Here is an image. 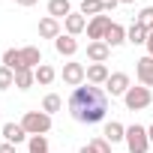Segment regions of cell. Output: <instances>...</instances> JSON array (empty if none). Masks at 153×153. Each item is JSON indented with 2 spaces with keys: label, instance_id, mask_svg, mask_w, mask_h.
<instances>
[{
  "label": "cell",
  "instance_id": "cell-1",
  "mask_svg": "<svg viewBox=\"0 0 153 153\" xmlns=\"http://www.w3.org/2000/svg\"><path fill=\"white\" fill-rule=\"evenodd\" d=\"M69 114L78 123H99L108 114V96L96 87V84H81L75 87L69 96Z\"/></svg>",
  "mask_w": 153,
  "mask_h": 153
},
{
  "label": "cell",
  "instance_id": "cell-2",
  "mask_svg": "<svg viewBox=\"0 0 153 153\" xmlns=\"http://www.w3.org/2000/svg\"><path fill=\"white\" fill-rule=\"evenodd\" d=\"M21 126H24L27 135H45L51 129V114H45V111H27L21 117Z\"/></svg>",
  "mask_w": 153,
  "mask_h": 153
},
{
  "label": "cell",
  "instance_id": "cell-3",
  "mask_svg": "<svg viewBox=\"0 0 153 153\" xmlns=\"http://www.w3.org/2000/svg\"><path fill=\"white\" fill-rule=\"evenodd\" d=\"M126 147L129 153H147L150 150V135H147V126H126Z\"/></svg>",
  "mask_w": 153,
  "mask_h": 153
},
{
  "label": "cell",
  "instance_id": "cell-4",
  "mask_svg": "<svg viewBox=\"0 0 153 153\" xmlns=\"http://www.w3.org/2000/svg\"><path fill=\"white\" fill-rule=\"evenodd\" d=\"M123 102H126V108L129 111H144L150 102H153V93H150V87H129L126 90V96H123Z\"/></svg>",
  "mask_w": 153,
  "mask_h": 153
},
{
  "label": "cell",
  "instance_id": "cell-5",
  "mask_svg": "<svg viewBox=\"0 0 153 153\" xmlns=\"http://www.w3.org/2000/svg\"><path fill=\"white\" fill-rule=\"evenodd\" d=\"M114 21H111V15H96V18H90L87 21V39L90 42H105V33H108V27H111Z\"/></svg>",
  "mask_w": 153,
  "mask_h": 153
},
{
  "label": "cell",
  "instance_id": "cell-6",
  "mask_svg": "<svg viewBox=\"0 0 153 153\" xmlns=\"http://www.w3.org/2000/svg\"><path fill=\"white\" fill-rule=\"evenodd\" d=\"M60 78H63V84H69V87H81V84L87 81V69H84L81 63H63Z\"/></svg>",
  "mask_w": 153,
  "mask_h": 153
},
{
  "label": "cell",
  "instance_id": "cell-7",
  "mask_svg": "<svg viewBox=\"0 0 153 153\" xmlns=\"http://www.w3.org/2000/svg\"><path fill=\"white\" fill-rule=\"evenodd\" d=\"M129 87L132 84H129V75L126 72H111V78L105 81V93L108 96H126Z\"/></svg>",
  "mask_w": 153,
  "mask_h": 153
},
{
  "label": "cell",
  "instance_id": "cell-8",
  "mask_svg": "<svg viewBox=\"0 0 153 153\" xmlns=\"http://www.w3.org/2000/svg\"><path fill=\"white\" fill-rule=\"evenodd\" d=\"M135 75H138V81L144 87H153V57L150 54H144V57L135 60Z\"/></svg>",
  "mask_w": 153,
  "mask_h": 153
},
{
  "label": "cell",
  "instance_id": "cell-9",
  "mask_svg": "<svg viewBox=\"0 0 153 153\" xmlns=\"http://www.w3.org/2000/svg\"><path fill=\"white\" fill-rule=\"evenodd\" d=\"M54 51H57L60 57H75V54H78V39L69 36V33H60V36L54 39Z\"/></svg>",
  "mask_w": 153,
  "mask_h": 153
},
{
  "label": "cell",
  "instance_id": "cell-10",
  "mask_svg": "<svg viewBox=\"0 0 153 153\" xmlns=\"http://www.w3.org/2000/svg\"><path fill=\"white\" fill-rule=\"evenodd\" d=\"M0 135L6 138V144H15V147H18L21 141H27V138H30V135L24 132V126H21V123H3Z\"/></svg>",
  "mask_w": 153,
  "mask_h": 153
},
{
  "label": "cell",
  "instance_id": "cell-11",
  "mask_svg": "<svg viewBox=\"0 0 153 153\" xmlns=\"http://www.w3.org/2000/svg\"><path fill=\"white\" fill-rule=\"evenodd\" d=\"M108 78H111V72H108L105 63H90V66H87V84H96V87H99V84H105Z\"/></svg>",
  "mask_w": 153,
  "mask_h": 153
},
{
  "label": "cell",
  "instance_id": "cell-12",
  "mask_svg": "<svg viewBox=\"0 0 153 153\" xmlns=\"http://www.w3.org/2000/svg\"><path fill=\"white\" fill-rule=\"evenodd\" d=\"M63 27H66V33H69V36H78L81 30H87V18H84L81 12H72V15H66V18H63Z\"/></svg>",
  "mask_w": 153,
  "mask_h": 153
},
{
  "label": "cell",
  "instance_id": "cell-13",
  "mask_svg": "<svg viewBox=\"0 0 153 153\" xmlns=\"http://www.w3.org/2000/svg\"><path fill=\"white\" fill-rule=\"evenodd\" d=\"M108 57H111V48L105 42H90L87 45V60L90 63H105Z\"/></svg>",
  "mask_w": 153,
  "mask_h": 153
},
{
  "label": "cell",
  "instance_id": "cell-14",
  "mask_svg": "<svg viewBox=\"0 0 153 153\" xmlns=\"http://www.w3.org/2000/svg\"><path fill=\"white\" fill-rule=\"evenodd\" d=\"M21 63H24V69H39V66H42V51H39L36 45L21 48Z\"/></svg>",
  "mask_w": 153,
  "mask_h": 153
},
{
  "label": "cell",
  "instance_id": "cell-15",
  "mask_svg": "<svg viewBox=\"0 0 153 153\" xmlns=\"http://www.w3.org/2000/svg\"><path fill=\"white\" fill-rule=\"evenodd\" d=\"M123 42H126V27L114 21V24L108 27V33H105V45H108V48H117V45H123Z\"/></svg>",
  "mask_w": 153,
  "mask_h": 153
},
{
  "label": "cell",
  "instance_id": "cell-16",
  "mask_svg": "<svg viewBox=\"0 0 153 153\" xmlns=\"http://www.w3.org/2000/svg\"><path fill=\"white\" fill-rule=\"evenodd\" d=\"M39 36H42V39H57V36H60V21L51 18V15L42 18V21H39Z\"/></svg>",
  "mask_w": 153,
  "mask_h": 153
},
{
  "label": "cell",
  "instance_id": "cell-17",
  "mask_svg": "<svg viewBox=\"0 0 153 153\" xmlns=\"http://www.w3.org/2000/svg\"><path fill=\"white\" fill-rule=\"evenodd\" d=\"M105 141H111V144H117V141H126V126L123 123H117V120H111V123H105V135H102Z\"/></svg>",
  "mask_w": 153,
  "mask_h": 153
},
{
  "label": "cell",
  "instance_id": "cell-18",
  "mask_svg": "<svg viewBox=\"0 0 153 153\" xmlns=\"http://www.w3.org/2000/svg\"><path fill=\"white\" fill-rule=\"evenodd\" d=\"M48 15L60 21V18L72 15V3H69V0H48Z\"/></svg>",
  "mask_w": 153,
  "mask_h": 153
},
{
  "label": "cell",
  "instance_id": "cell-19",
  "mask_svg": "<svg viewBox=\"0 0 153 153\" xmlns=\"http://www.w3.org/2000/svg\"><path fill=\"white\" fill-rule=\"evenodd\" d=\"M0 60H3L0 66H6V69H12V72L24 69V63H21V48H9V51H3V57H0Z\"/></svg>",
  "mask_w": 153,
  "mask_h": 153
},
{
  "label": "cell",
  "instance_id": "cell-20",
  "mask_svg": "<svg viewBox=\"0 0 153 153\" xmlns=\"http://www.w3.org/2000/svg\"><path fill=\"white\" fill-rule=\"evenodd\" d=\"M147 36H150V33H147L138 21H135L132 27H126V42H132V45H147Z\"/></svg>",
  "mask_w": 153,
  "mask_h": 153
},
{
  "label": "cell",
  "instance_id": "cell-21",
  "mask_svg": "<svg viewBox=\"0 0 153 153\" xmlns=\"http://www.w3.org/2000/svg\"><path fill=\"white\" fill-rule=\"evenodd\" d=\"M33 84H36L33 69H18V72H15V87H18V90H30Z\"/></svg>",
  "mask_w": 153,
  "mask_h": 153
},
{
  "label": "cell",
  "instance_id": "cell-22",
  "mask_svg": "<svg viewBox=\"0 0 153 153\" xmlns=\"http://www.w3.org/2000/svg\"><path fill=\"white\" fill-rule=\"evenodd\" d=\"M78 153H111V141H105V138H93V141L84 144Z\"/></svg>",
  "mask_w": 153,
  "mask_h": 153
},
{
  "label": "cell",
  "instance_id": "cell-23",
  "mask_svg": "<svg viewBox=\"0 0 153 153\" xmlns=\"http://www.w3.org/2000/svg\"><path fill=\"white\" fill-rule=\"evenodd\" d=\"M33 75H36V84H42V87H45V84H51V81L57 78V72H54L48 63H42L39 69H33Z\"/></svg>",
  "mask_w": 153,
  "mask_h": 153
},
{
  "label": "cell",
  "instance_id": "cell-24",
  "mask_svg": "<svg viewBox=\"0 0 153 153\" xmlns=\"http://www.w3.org/2000/svg\"><path fill=\"white\" fill-rule=\"evenodd\" d=\"M60 108H63V99H60L57 93H48V96L42 99V111H45V114H54V111H60Z\"/></svg>",
  "mask_w": 153,
  "mask_h": 153
},
{
  "label": "cell",
  "instance_id": "cell-25",
  "mask_svg": "<svg viewBox=\"0 0 153 153\" xmlns=\"http://www.w3.org/2000/svg\"><path fill=\"white\" fill-rule=\"evenodd\" d=\"M27 147H30V153H48V138L45 135H30Z\"/></svg>",
  "mask_w": 153,
  "mask_h": 153
},
{
  "label": "cell",
  "instance_id": "cell-26",
  "mask_svg": "<svg viewBox=\"0 0 153 153\" xmlns=\"http://www.w3.org/2000/svg\"><path fill=\"white\" fill-rule=\"evenodd\" d=\"M135 21H138V24L150 33V30H153V6H144V9L138 12V18H135Z\"/></svg>",
  "mask_w": 153,
  "mask_h": 153
},
{
  "label": "cell",
  "instance_id": "cell-27",
  "mask_svg": "<svg viewBox=\"0 0 153 153\" xmlns=\"http://www.w3.org/2000/svg\"><path fill=\"white\" fill-rule=\"evenodd\" d=\"M81 15H102V3L99 0H81Z\"/></svg>",
  "mask_w": 153,
  "mask_h": 153
},
{
  "label": "cell",
  "instance_id": "cell-28",
  "mask_svg": "<svg viewBox=\"0 0 153 153\" xmlns=\"http://www.w3.org/2000/svg\"><path fill=\"white\" fill-rule=\"evenodd\" d=\"M9 87H15V72L0 66V90H9Z\"/></svg>",
  "mask_w": 153,
  "mask_h": 153
},
{
  "label": "cell",
  "instance_id": "cell-29",
  "mask_svg": "<svg viewBox=\"0 0 153 153\" xmlns=\"http://www.w3.org/2000/svg\"><path fill=\"white\" fill-rule=\"evenodd\" d=\"M99 3H102V12L108 15V12H114V6L120 3V0H99Z\"/></svg>",
  "mask_w": 153,
  "mask_h": 153
},
{
  "label": "cell",
  "instance_id": "cell-30",
  "mask_svg": "<svg viewBox=\"0 0 153 153\" xmlns=\"http://www.w3.org/2000/svg\"><path fill=\"white\" fill-rule=\"evenodd\" d=\"M15 3H18V6H24V9H30V6H36V3H39V0H15Z\"/></svg>",
  "mask_w": 153,
  "mask_h": 153
},
{
  "label": "cell",
  "instance_id": "cell-31",
  "mask_svg": "<svg viewBox=\"0 0 153 153\" xmlns=\"http://www.w3.org/2000/svg\"><path fill=\"white\" fill-rule=\"evenodd\" d=\"M0 153H15V144H0Z\"/></svg>",
  "mask_w": 153,
  "mask_h": 153
},
{
  "label": "cell",
  "instance_id": "cell-32",
  "mask_svg": "<svg viewBox=\"0 0 153 153\" xmlns=\"http://www.w3.org/2000/svg\"><path fill=\"white\" fill-rule=\"evenodd\" d=\"M147 54L153 57V30H150V36H147Z\"/></svg>",
  "mask_w": 153,
  "mask_h": 153
},
{
  "label": "cell",
  "instance_id": "cell-33",
  "mask_svg": "<svg viewBox=\"0 0 153 153\" xmlns=\"http://www.w3.org/2000/svg\"><path fill=\"white\" fill-rule=\"evenodd\" d=\"M147 135H150V144H153V123L147 126Z\"/></svg>",
  "mask_w": 153,
  "mask_h": 153
},
{
  "label": "cell",
  "instance_id": "cell-34",
  "mask_svg": "<svg viewBox=\"0 0 153 153\" xmlns=\"http://www.w3.org/2000/svg\"><path fill=\"white\" fill-rule=\"evenodd\" d=\"M120 3H135V0H120Z\"/></svg>",
  "mask_w": 153,
  "mask_h": 153
},
{
  "label": "cell",
  "instance_id": "cell-35",
  "mask_svg": "<svg viewBox=\"0 0 153 153\" xmlns=\"http://www.w3.org/2000/svg\"><path fill=\"white\" fill-rule=\"evenodd\" d=\"M0 57H3V54H0Z\"/></svg>",
  "mask_w": 153,
  "mask_h": 153
}]
</instances>
